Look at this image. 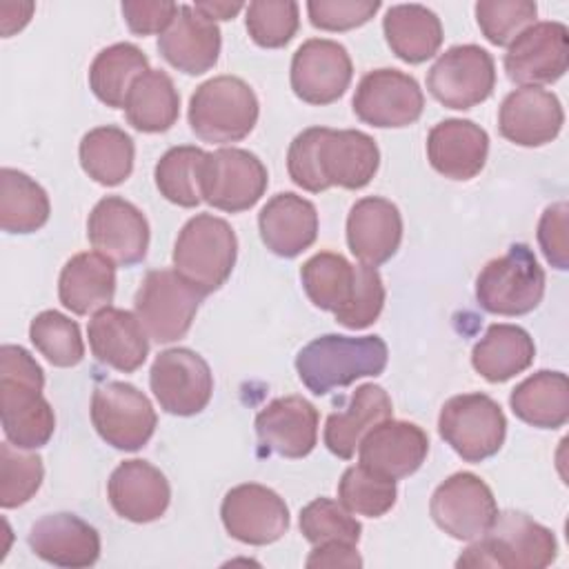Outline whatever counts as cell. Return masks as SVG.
<instances>
[{
  "label": "cell",
  "mask_w": 569,
  "mask_h": 569,
  "mask_svg": "<svg viewBox=\"0 0 569 569\" xmlns=\"http://www.w3.org/2000/svg\"><path fill=\"white\" fill-rule=\"evenodd\" d=\"M380 167L376 140L358 129L309 127L287 151L289 178L305 191L320 193L329 187L362 189Z\"/></svg>",
  "instance_id": "6da1fadb"
},
{
  "label": "cell",
  "mask_w": 569,
  "mask_h": 569,
  "mask_svg": "<svg viewBox=\"0 0 569 569\" xmlns=\"http://www.w3.org/2000/svg\"><path fill=\"white\" fill-rule=\"evenodd\" d=\"M44 373L20 345L0 347V420L7 440L20 449L44 447L56 429V416L42 396Z\"/></svg>",
  "instance_id": "7a4b0ae2"
},
{
  "label": "cell",
  "mask_w": 569,
  "mask_h": 569,
  "mask_svg": "<svg viewBox=\"0 0 569 569\" xmlns=\"http://www.w3.org/2000/svg\"><path fill=\"white\" fill-rule=\"evenodd\" d=\"M387 358V342L380 336L325 333L298 351L296 371L311 393L325 396L358 378L380 376Z\"/></svg>",
  "instance_id": "3957f363"
},
{
  "label": "cell",
  "mask_w": 569,
  "mask_h": 569,
  "mask_svg": "<svg viewBox=\"0 0 569 569\" xmlns=\"http://www.w3.org/2000/svg\"><path fill=\"white\" fill-rule=\"evenodd\" d=\"M558 556V542L549 527L520 511H498L491 527L458 558V567L542 569Z\"/></svg>",
  "instance_id": "277c9868"
},
{
  "label": "cell",
  "mask_w": 569,
  "mask_h": 569,
  "mask_svg": "<svg viewBox=\"0 0 569 569\" xmlns=\"http://www.w3.org/2000/svg\"><path fill=\"white\" fill-rule=\"evenodd\" d=\"M260 104L253 89L238 76H216L191 93L189 127L213 144H229L247 138L258 122Z\"/></svg>",
  "instance_id": "5b68a950"
},
{
  "label": "cell",
  "mask_w": 569,
  "mask_h": 569,
  "mask_svg": "<svg viewBox=\"0 0 569 569\" xmlns=\"http://www.w3.org/2000/svg\"><path fill=\"white\" fill-rule=\"evenodd\" d=\"M238 238L231 224L211 213L184 222L173 244V269L204 296L220 289L233 271Z\"/></svg>",
  "instance_id": "8992f818"
},
{
  "label": "cell",
  "mask_w": 569,
  "mask_h": 569,
  "mask_svg": "<svg viewBox=\"0 0 569 569\" xmlns=\"http://www.w3.org/2000/svg\"><path fill=\"white\" fill-rule=\"evenodd\" d=\"M545 296V271L533 251L518 242L489 260L476 278L478 305L496 316H525Z\"/></svg>",
  "instance_id": "52a82bcc"
},
{
  "label": "cell",
  "mask_w": 569,
  "mask_h": 569,
  "mask_svg": "<svg viewBox=\"0 0 569 569\" xmlns=\"http://www.w3.org/2000/svg\"><path fill=\"white\" fill-rule=\"evenodd\" d=\"M204 293L176 269H151L142 278L133 309L147 336L156 342H173L187 336Z\"/></svg>",
  "instance_id": "ba28073f"
},
{
  "label": "cell",
  "mask_w": 569,
  "mask_h": 569,
  "mask_svg": "<svg viewBox=\"0 0 569 569\" xmlns=\"http://www.w3.org/2000/svg\"><path fill=\"white\" fill-rule=\"evenodd\" d=\"M438 433L462 460L482 462L500 451L507 436V418L487 393H460L442 405Z\"/></svg>",
  "instance_id": "9c48e42d"
},
{
  "label": "cell",
  "mask_w": 569,
  "mask_h": 569,
  "mask_svg": "<svg viewBox=\"0 0 569 569\" xmlns=\"http://www.w3.org/2000/svg\"><path fill=\"white\" fill-rule=\"evenodd\" d=\"M91 422L98 436L120 451L142 449L158 425L151 400L129 382H107L91 396Z\"/></svg>",
  "instance_id": "30bf717a"
},
{
  "label": "cell",
  "mask_w": 569,
  "mask_h": 569,
  "mask_svg": "<svg viewBox=\"0 0 569 569\" xmlns=\"http://www.w3.org/2000/svg\"><path fill=\"white\" fill-rule=\"evenodd\" d=\"M269 176L262 160L238 147L207 153L202 164V200L213 209L240 213L251 209L267 191Z\"/></svg>",
  "instance_id": "8fae6325"
},
{
  "label": "cell",
  "mask_w": 569,
  "mask_h": 569,
  "mask_svg": "<svg viewBox=\"0 0 569 569\" xmlns=\"http://www.w3.org/2000/svg\"><path fill=\"white\" fill-rule=\"evenodd\" d=\"M496 87V64L478 44H456L438 56L427 73L429 93L449 109H471Z\"/></svg>",
  "instance_id": "7c38bea8"
},
{
  "label": "cell",
  "mask_w": 569,
  "mask_h": 569,
  "mask_svg": "<svg viewBox=\"0 0 569 569\" xmlns=\"http://www.w3.org/2000/svg\"><path fill=\"white\" fill-rule=\"evenodd\" d=\"M149 385L162 411L171 416H196L211 400L213 373L200 353L187 347H173L156 356Z\"/></svg>",
  "instance_id": "4fadbf2b"
},
{
  "label": "cell",
  "mask_w": 569,
  "mask_h": 569,
  "mask_svg": "<svg viewBox=\"0 0 569 569\" xmlns=\"http://www.w3.org/2000/svg\"><path fill=\"white\" fill-rule=\"evenodd\" d=\"M429 513L445 533L469 542L491 527L498 516V505L493 491L480 476L458 471L436 487Z\"/></svg>",
  "instance_id": "5bb4252c"
},
{
  "label": "cell",
  "mask_w": 569,
  "mask_h": 569,
  "mask_svg": "<svg viewBox=\"0 0 569 569\" xmlns=\"http://www.w3.org/2000/svg\"><path fill=\"white\" fill-rule=\"evenodd\" d=\"M351 104L365 124L398 129L413 124L422 116L425 96L413 76L385 67L362 76Z\"/></svg>",
  "instance_id": "9a60e30c"
},
{
  "label": "cell",
  "mask_w": 569,
  "mask_h": 569,
  "mask_svg": "<svg viewBox=\"0 0 569 569\" xmlns=\"http://www.w3.org/2000/svg\"><path fill=\"white\" fill-rule=\"evenodd\" d=\"M569 67V29L558 20L533 22L505 53L507 78L520 87L551 84Z\"/></svg>",
  "instance_id": "2e32d148"
},
{
  "label": "cell",
  "mask_w": 569,
  "mask_h": 569,
  "mask_svg": "<svg viewBox=\"0 0 569 569\" xmlns=\"http://www.w3.org/2000/svg\"><path fill=\"white\" fill-rule=\"evenodd\" d=\"M353 64L349 51L329 38L305 40L291 58V89L307 104H331L349 89Z\"/></svg>",
  "instance_id": "e0dca14e"
},
{
  "label": "cell",
  "mask_w": 569,
  "mask_h": 569,
  "mask_svg": "<svg viewBox=\"0 0 569 569\" xmlns=\"http://www.w3.org/2000/svg\"><path fill=\"white\" fill-rule=\"evenodd\" d=\"M227 533L244 545H271L289 529V509L269 487L244 482L229 489L220 505Z\"/></svg>",
  "instance_id": "ac0fdd59"
},
{
  "label": "cell",
  "mask_w": 569,
  "mask_h": 569,
  "mask_svg": "<svg viewBox=\"0 0 569 569\" xmlns=\"http://www.w3.org/2000/svg\"><path fill=\"white\" fill-rule=\"evenodd\" d=\"M87 238L113 264L131 267L147 256L149 222L133 202L120 196H104L87 218Z\"/></svg>",
  "instance_id": "d6986e66"
},
{
  "label": "cell",
  "mask_w": 569,
  "mask_h": 569,
  "mask_svg": "<svg viewBox=\"0 0 569 569\" xmlns=\"http://www.w3.org/2000/svg\"><path fill=\"white\" fill-rule=\"evenodd\" d=\"M565 122L556 93L542 87H518L505 96L498 109L502 138L518 147H542L551 142Z\"/></svg>",
  "instance_id": "ffe728a7"
},
{
  "label": "cell",
  "mask_w": 569,
  "mask_h": 569,
  "mask_svg": "<svg viewBox=\"0 0 569 569\" xmlns=\"http://www.w3.org/2000/svg\"><path fill=\"white\" fill-rule=\"evenodd\" d=\"M107 496L120 518L142 525L164 516L171 500V487L158 467L131 458L111 471Z\"/></svg>",
  "instance_id": "44dd1931"
},
{
  "label": "cell",
  "mask_w": 569,
  "mask_h": 569,
  "mask_svg": "<svg viewBox=\"0 0 569 569\" xmlns=\"http://www.w3.org/2000/svg\"><path fill=\"white\" fill-rule=\"evenodd\" d=\"M427 453V433L413 422L393 418L378 422L358 445L360 465L393 480L416 473Z\"/></svg>",
  "instance_id": "7402d4cb"
},
{
  "label": "cell",
  "mask_w": 569,
  "mask_h": 569,
  "mask_svg": "<svg viewBox=\"0 0 569 569\" xmlns=\"http://www.w3.org/2000/svg\"><path fill=\"white\" fill-rule=\"evenodd\" d=\"M260 445L282 458H305L318 442V409L302 396L271 400L256 416Z\"/></svg>",
  "instance_id": "603a6c76"
},
{
  "label": "cell",
  "mask_w": 569,
  "mask_h": 569,
  "mask_svg": "<svg viewBox=\"0 0 569 569\" xmlns=\"http://www.w3.org/2000/svg\"><path fill=\"white\" fill-rule=\"evenodd\" d=\"M402 240L398 207L380 196L360 198L347 216V244L360 264L378 267L396 256Z\"/></svg>",
  "instance_id": "cb8c5ba5"
},
{
  "label": "cell",
  "mask_w": 569,
  "mask_h": 569,
  "mask_svg": "<svg viewBox=\"0 0 569 569\" xmlns=\"http://www.w3.org/2000/svg\"><path fill=\"white\" fill-rule=\"evenodd\" d=\"M489 153V136L473 120L447 118L431 127L427 136L429 164L445 178H476Z\"/></svg>",
  "instance_id": "d4e9b609"
},
{
  "label": "cell",
  "mask_w": 569,
  "mask_h": 569,
  "mask_svg": "<svg viewBox=\"0 0 569 569\" xmlns=\"http://www.w3.org/2000/svg\"><path fill=\"white\" fill-rule=\"evenodd\" d=\"M31 551L56 567H91L100 558V533L73 513H49L29 529Z\"/></svg>",
  "instance_id": "484cf974"
},
{
  "label": "cell",
  "mask_w": 569,
  "mask_h": 569,
  "mask_svg": "<svg viewBox=\"0 0 569 569\" xmlns=\"http://www.w3.org/2000/svg\"><path fill=\"white\" fill-rule=\"evenodd\" d=\"M220 29L193 4H180L171 27L158 38L160 56L182 73L200 76L209 71L220 56Z\"/></svg>",
  "instance_id": "4316f807"
},
{
  "label": "cell",
  "mask_w": 569,
  "mask_h": 569,
  "mask_svg": "<svg viewBox=\"0 0 569 569\" xmlns=\"http://www.w3.org/2000/svg\"><path fill=\"white\" fill-rule=\"evenodd\" d=\"M87 336L96 360L124 373L140 369L149 356V336L138 316L111 305L93 313Z\"/></svg>",
  "instance_id": "83f0119b"
},
{
  "label": "cell",
  "mask_w": 569,
  "mask_h": 569,
  "mask_svg": "<svg viewBox=\"0 0 569 569\" xmlns=\"http://www.w3.org/2000/svg\"><path fill=\"white\" fill-rule=\"evenodd\" d=\"M264 247L280 258H296L316 242L318 211L307 198L284 191L276 193L258 213Z\"/></svg>",
  "instance_id": "f1b7e54d"
},
{
  "label": "cell",
  "mask_w": 569,
  "mask_h": 569,
  "mask_svg": "<svg viewBox=\"0 0 569 569\" xmlns=\"http://www.w3.org/2000/svg\"><path fill=\"white\" fill-rule=\"evenodd\" d=\"M393 416V405L389 393L373 382L360 385L351 398L349 405L340 411H333L325 422V445L327 449L349 460L353 458L360 440L382 420Z\"/></svg>",
  "instance_id": "f546056e"
},
{
  "label": "cell",
  "mask_w": 569,
  "mask_h": 569,
  "mask_svg": "<svg viewBox=\"0 0 569 569\" xmlns=\"http://www.w3.org/2000/svg\"><path fill=\"white\" fill-rule=\"evenodd\" d=\"M116 293V267L98 251L69 258L58 278V298L76 316L96 313L111 305Z\"/></svg>",
  "instance_id": "4dcf8cb0"
},
{
  "label": "cell",
  "mask_w": 569,
  "mask_h": 569,
  "mask_svg": "<svg viewBox=\"0 0 569 569\" xmlns=\"http://www.w3.org/2000/svg\"><path fill=\"white\" fill-rule=\"evenodd\" d=\"M536 358L533 338L518 325H489L471 349V365L487 382H505L531 367Z\"/></svg>",
  "instance_id": "1f68e13d"
},
{
  "label": "cell",
  "mask_w": 569,
  "mask_h": 569,
  "mask_svg": "<svg viewBox=\"0 0 569 569\" xmlns=\"http://www.w3.org/2000/svg\"><path fill=\"white\" fill-rule=\"evenodd\" d=\"M382 31L391 51L409 64L433 58L442 44V22L422 4L389 7L382 18Z\"/></svg>",
  "instance_id": "d6a6232c"
},
{
  "label": "cell",
  "mask_w": 569,
  "mask_h": 569,
  "mask_svg": "<svg viewBox=\"0 0 569 569\" xmlns=\"http://www.w3.org/2000/svg\"><path fill=\"white\" fill-rule=\"evenodd\" d=\"M511 411L538 429H558L569 420V380L562 371H536L509 396Z\"/></svg>",
  "instance_id": "836d02e7"
},
{
  "label": "cell",
  "mask_w": 569,
  "mask_h": 569,
  "mask_svg": "<svg viewBox=\"0 0 569 569\" xmlns=\"http://www.w3.org/2000/svg\"><path fill=\"white\" fill-rule=\"evenodd\" d=\"M127 120L142 133H160L176 124L180 113V96L162 69L144 71L129 89L124 102Z\"/></svg>",
  "instance_id": "e575fe53"
},
{
  "label": "cell",
  "mask_w": 569,
  "mask_h": 569,
  "mask_svg": "<svg viewBox=\"0 0 569 569\" xmlns=\"http://www.w3.org/2000/svg\"><path fill=\"white\" fill-rule=\"evenodd\" d=\"M80 164L84 173L102 187L122 184L133 171L136 147L120 127L104 124L87 131L80 140Z\"/></svg>",
  "instance_id": "d590c367"
},
{
  "label": "cell",
  "mask_w": 569,
  "mask_h": 569,
  "mask_svg": "<svg viewBox=\"0 0 569 569\" xmlns=\"http://www.w3.org/2000/svg\"><path fill=\"white\" fill-rule=\"evenodd\" d=\"M149 71V58L131 42L104 47L89 67V87L93 96L113 109H124L131 84Z\"/></svg>",
  "instance_id": "8d00e7d4"
},
{
  "label": "cell",
  "mask_w": 569,
  "mask_h": 569,
  "mask_svg": "<svg viewBox=\"0 0 569 569\" xmlns=\"http://www.w3.org/2000/svg\"><path fill=\"white\" fill-rule=\"evenodd\" d=\"M51 213L47 191L27 173L4 167L0 171V227L7 233H33Z\"/></svg>",
  "instance_id": "74e56055"
},
{
  "label": "cell",
  "mask_w": 569,
  "mask_h": 569,
  "mask_svg": "<svg viewBox=\"0 0 569 569\" xmlns=\"http://www.w3.org/2000/svg\"><path fill=\"white\" fill-rule=\"evenodd\" d=\"M356 264L333 251H320L300 267V280L309 300L322 311H340L356 289Z\"/></svg>",
  "instance_id": "f35d334b"
},
{
  "label": "cell",
  "mask_w": 569,
  "mask_h": 569,
  "mask_svg": "<svg viewBox=\"0 0 569 569\" xmlns=\"http://www.w3.org/2000/svg\"><path fill=\"white\" fill-rule=\"evenodd\" d=\"M204 158L207 151L193 144H180L164 151L153 169L158 191L178 207H198L202 202L200 178Z\"/></svg>",
  "instance_id": "ab89813d"
},
{
  "label": "cell",
  "mask_w": 569,
  "mask_h": 569,
  "mask_svg": "<svg viewBox=\"0 0 569 569\" xmlns=\"http://www.w3.org/2000/svg\"><path fill=\"white\" fill-rule=\"evenodd\" d=\"M396 496L398 489L393 478H387L360 462L345 469L338 482L340 505L356 516L380 518L396 505Z\"/></svg>",
  "instance_id": "60d3db41"
},
{
  "label": "cell",
  "mask_w": 569,
  "mask_h": 569,
  "mask_svg": "<svg viewBox=\"0 0 569 569\" xmlns=\"http://www.w3.org/2000/svg\"><path fill=\"white\" fill-rule=\"evenodd\" d=\"M29 338L53 367H76L84 358L78 322L60 311H40L29 325Z\"/></svg>",
  "instance_id": "b9f144b4"
},
{
  "label": "cell",
  "mask_w": 569,
  "mask_h": 569,
  "mask_svg": "<svg viewBox=\"0 0 569 569\" xmlns=\"http://www.w3.org/2000/svg\"><path fill=\"white\" fill-rule=\"evenodd\" d=\"M44 478L42 458L9 440L0 445V505L13 509L29 502Z\"/></svg>",
  "instance_id": "7bdbcfd3"
},
{
  "label": "cell",
  "mask_w": 569,
  "mask_h": 569,
  "mask_svg": "<svg viewBox=\"0 0 569 569\" xmlns=\"http://www.w3.org/2000/svg\"><path fill=\"white\" fill-rule=\"evenodd\" d=\"M300 531L305 540L316 545H329V542H347L358 545L362 527L360 522L347 511L340 500L331 498H313L309 505L300 511Z\"/></svg>",
  "instance_id": "ee69618b"
},
{
  "label": "cell",
  "mask_w": 569,
  "mask_h": 569,
  "mask_svg": "<svg viewBox=\"0 0 569 569\" xmlns=\"http://www.w3.org/2000/svg\"><path fill=\"white\" fill-rule=\"evenodd\" d=\"M473 11L482 36L496 47H509L536 22L538 4L531 0H480Z\"/></svg>",
  "instance_id": "f6af8a7d"
},
{
  "label": "cell",
  "mask_w": 569,
  "mask_h": 569,
  "mask_svg": "<svg viewBox=\"0 0 569 569\" xmlns=\"http://www.w3.org/2000/svg\"><path fill=\"white\" fill-rule=\"evenodd\" d=\"M247 31L258 47L278 49L298 31V4L293 0H256L247 4Z\"/></svg>",
  "instance_id": "bcb514c9"
},
{
  "label": "cell",
  "mask_w": 569,
  "mask_h": 569,
  "mask_svg": "<svg viewBox=\"0 0 569 569\" xmlns=\"http://www.w3.org/2000/svg\"><path fill=\"white\" fill-rule=\"evenodd\" d=\"M356 271V289L351 293V300L333 313L338 325L353 331L373 325L385 307V284L376 267L358 264Z\"/></svg>",
  "instance_id": "7dc6e473"
},
{
  "label": "cell",
  "mask_w": 569,
  "mask_h": 569,
  "mask_svg": "<svg viewBox=\"0 0 569 569\" xmlns=\"http://www.w3.org/2000/svg\"><path fill=\"white\" fill-rule=\"evenodd\" d=\"M380 9L378 0H311L309 20L322 31H349L369 22Z\"/></svg>",
  "instance_id": "c3c4849f"
},
{
  "label": "cell",
  "mask_w": 569,
  "mask_h": 569,
  "mask_svg": "<svg viewBox=\"0 0 569 569\" xmlns=\"http://www.w3.org/2000/svg\"><path fill=\"white\" fill-rule=\"evenodd\" d=\"M567 229H569V207L565 200L549 204L538 222V244L547 258V262L565 271L569 269V240H567Z\"/></svg>",
  "instance_id": "681fc988"
},
{
  "label": "cell",
  "mask_w": 569,
  "mask_h": 569,
  "mask_svg": "<svg viewBox=\"0 0 569 569\" xmlns=\"http://www.w3.org/2000/svg\"><path fill=\"white\" fill-rule=\"evenodd\" d=\"M122 16L127 27L138 36L164 33L178 16V4L167 0H127L122 2Z\"/></svg>",
  "instance_id": "f907efd6"
},
{
  "label": "cell",
  "mask_w": 569,
  "mask_h": 569,
  "mask_svg": "<svg viewBox=\"0 0 569 569\" xmlns=\"http://www.w3.org/2000/svg\"><path fill=\"white\" fill-rule=\"evenodd\" d=\"M307 567H362V558L358 556L356 545L329 542L313 547Z\"/></svg>",
  "instance_id": "816d5d0a"
},
{
  "label": "cell",
  "mask_w": 569,
  "mask_h": 569,
  "mask_svg": "<svg viewBox=\"0 0 569 569\" xmlns=\"http://www.w3.org/2000/svg\"><path fill=\"white\" fill-rule=\"evenodd\" d=\"M33 13V2H0V29L9 38L20 31Z\"/></svg>",
  "instance_id": "f5cc1de1"
},
{
  "label": "cell",
  "mask_w": 569,
  "mask_h": 569,
  "mask_svg": "<svg viewBox=\"0 0 569 569\" xmlns=\"http://www.w3.org/2000/svg\"><path fill=\"white\" fill-rule=\"evenodd\" d=\"M242 2H220V0H204V2H196L193 9L200 11L204 18L209 20H231L236 13L242 11Z\"/></svg>",
  "instance_id": "db71d44e"
}]
</instances>
